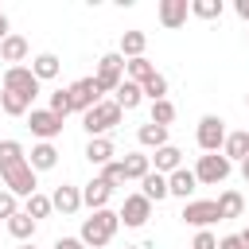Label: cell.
<instances>
[{"label":"cell","instance_id":"1","mask_svg":"<svg viewBox=\"0 0 249 249\" xmlns=\"http://www.w3.org/2000/svg\"><path fill=\"white\" fill-rule=\"evenodd\" d=\"M0 179L16 198H31L39 191V175L27 163V152L19 140H0Z\"/></svg>","mask_w":249,"mask_h":249},{"label":"cell","instance_id":"2","mask_svg":"<svg viewBox=\"0 0 249 249\" xmlns=\"http://www.w3.org/2000/svg\"><path fill=\"white\" fill-rule=\"evenodd\" d=\"M117 230H121V214L105 206V210H93L89 218H82V233H78V241L89 245V249H105V245L113 241Z\"/></svg>","mask_w":249,"mask_h":249},{"label":"cell","instance_id":"3","mask_svg":"<svg viewBox=\"0 0 249 249\" xmlns=\"http://www.w3.org/2000/svg\"><path fill=\"white\" fill-rule=\"evenodd\" d=\"M121 121H124V109H121L117 101H101V105H93L89 113H82V128H86L89 136H109Z\"/></svg>","mask_w":249,"mask_h":249},{"label":"cell","instance_id":"4","mask_svg":"<svg viewBox=\"0 0 249 249\" xmlns=\"http://www.w3.org/2000/svg\"><path fill=\"white\" fill-rule=\"evenodd\" d=\"M230 171H233V163H230L222 152H202L198 163H195V179H198L202 187H218V183H226Z\"/></svg>","mask_w":249,"mask_h":249},{"label":"cell","instance_id":"5","mask_svg":"<svg viewBox=\"0 0 249 249\" xmlns=\"http://www.w3.org/2000/svg\"><path fill=\"white\" fill-rule=\"evenodd\" d=\"M97 86H101V93H117V86L124 82V54L121 51H109V54H101L97 58Z\"/></svg>","mask_w":249,"mask_h":249},{"label":"cell","instance_id":"6","mask_svg":"<svg viewBox=\"0 0 249 249\" xmlns=\"http://www.w3.org/2000/svg\"><path fill=\"white\" fill-rule=\"evenodd\" d=\"M179 218H183L187 226H195V230H210L214 222H222L214 198H191V202H183V214H179Z\"/></svg>","mask_w":249,"mask_h":249},{"label":"cell","instance_id":"7","mask_svg":"<svg viewBox=\"0 0 249 249\" xmlns=\"http://www.w3.org/2000/svg\"><path fill=\"white\" fill-rule=\"evenodd\" d=\"M198 148L202 152H222V144H226V136H230V128H226V121L218 117V113H206L202 121H198Z\"/></svg>","mask_w":249,"mask_h":249},{"label":"cell","instance_id":"8","mask_svg":"<svg viewBox=\"0 0 249 249\" xmlns=\"http://www.w3.org/2000/svg\"><path fill=\"white\" fill-rule=\"evenodd\" d=\"M39 78L31 74V66H8L4 70V78H0V89H16V93H23V97H39Z\"/></svg>","mask_w":249,"mask_h":249},{"label":"cell","instance_id":"9","mask_svg":"<svg viewBox=\"0 0 249 249\" xmlns=\"http://www.w3.org/2000/svg\"><path fill=\"white\" fill-rule=\"evenodd\" d=\"M121 226H128V230H140V226H148V218H152V202L136 191V195H124V202H121Z\"/></svg>","mask_w":249,"mask_h":249},{"label":"cell","instance_id":"10","mask_svg":"<svg viewBox=\"0 0 249 249\" xmlns=\"http://www.w3.org/2000/svg\"><path fill=\"white\" fill-rule=\"evenodd\" d=\"M70 97H74V113H89L93 105H101V101H105V97H101L97 78H78V82L70 86Z\"/></svg>","mask_w":249,"mask_h":249},{"label":"cell","instance_id":"11","mask_svg":"<svg viewBox=\"0 0 249 249\" xmlns=\"http://www.w3.org/2000/svg\"><path fill=\"white\" fill-rule=\"evenodd\" d=\"M27 128H31V136H39V140H54L58 132H62V117H54L51 109H31L27 113Z\"/></svg>","mask_w":249,"mask_h":249},{"label":"cell","instance_id":"12","mask_svg":"<svg viewBox=\"0 0 249 249\" xmlns=\"http://www.w3.org/2000/svg\"><path fill=\"white\" fill-rule=\"evenodd\" d=\"M113 191H117L113 183H105L101 175H93V179L82 187V206H89V214H93V210H105L109 198H113Z\"/></svg>","mask_w":249,"mask_h":249},{"label":"cell","instance_id":"13","mask_svg":"<svg viewBox=\"0 0 249 249\" xmlns=\"http://www.w3.org/2000/svg\"><path fill=\"white\" fill-rule=\"evenodd\" d=\"M191 16V0H160V23L167 31H179Z\"/></svg>","mask_w":249,"mask_h":249},{"label":"cell","instance_id":"14","mask_svg":"<svg viewBox=\"0 0 249 249\" xmlns=\"http://www.w3.org/2000/svg\"><path fill=\"white\" fill-rule=\"evenodd\" d=\"M167 191H171L175 198H183V202H191V195L198 191V179H195V167H179V171H171V175H167Z\"/></svg>","mask_w":249,"mask_h":249},{"label":"cell","instance_id":"15","mask_svg":"<svg viewBox=\"0 0 249 249\" xmlns=\"http://www.w3.org/2000/svg\"><path fill=\"white\" fill-rule=\"evenodd\" d=\"M93 167H105V163H113V156H117V148H113V140L109 136H89V144H86V152H82Z\"/></svg>","mask_w":249,"mask_h":249},{"label":"cell","instance_id":"16","mask_svg":"<svg viewBox=\"0 0 249 249\" xmlns=\"http://www.w3.org/2000/svg\"><path fill=\"white\" fill-rule=\"evenodd\" d=\"M51 202H54V210H58V214H78V210H82V187H70V183L54 187Z\"/></svg>","mask_w":249,"mask_h":249},{"label":"cell","instance_id":"17","mask_svg":"<svg viewBox=\"0 0 249 249\" xmlns=\"http://www.w3.org/2000/svg\"><path fill=\"white\" fill-rule=\"evenodd\" d=\"M222 156H226L230 163H245V160H249V128L230 132V136H226V144H222Z\"/></svg>","mask_w":249,"mask_h":249},{"label":"cell","instance_id":"18","mask_svg":"<svg viewBox=\"0 0 249 249\" xmlns=\"http://www.w3.org/2000/svg\"><path fill=\"white\" fill-rule=\"evenodd\" d=\"M27 51H31V47H27V39L12 31V35H8L4 43H0V62H8V66H23Z\"/></svg>","mask_w":249,"mask_h":249},{"label":"cell","instance_id":"19","mask_svg":"<svg viewBox=\"0 0 249 249\" xmlns=\"http://www.w3.org/2000/svg\"><path fill=\"white\" fill-rule=\"evenodd\" d=\"M27 163H31V171H35V175H39V171H51V167L58 163V148H54V144H47V140H39V144L31 148Z\"/></svg>","mask_w":249,"mask_h":249},{"label":"cell","instance_id":"20","mask_svg":"<svg viewBox=\"0 0 249 249\" xmlns=\"http://www.w3.org/2000/svg\"><path fill=\"white\" fill-rule=\"evenodd\" d=\"M152 163H156L152 171H160V175H171V171H179V167H183V152H179L175 144H163V148L152 156Z\"/></svg>","mask_w":249,"mask_h":249},{"label":"cell","instance_id":"21","mask_svg":"<svg viewBox=\"0 0 249 249\" xmlns=\"http://www.w3.org/2000/svg\"><path fill=\"white\" fill-rule=\"evenodd\" d=\"M4 226H8V233H12L16 241H23V245H27V241L35 237V230H39V222H35L31 214H23V210H19V214H12Z\"/></svg>","mask_w":249,"mask_h":249},{"label":"cell","instance_id":"22","mask_svg":"<svg viewBox=\"0 0 249 249\" xmlns=\"http://www.w3.org/2000/svg\"><path fill=\"white\" fill-rule=\"evenodd\" d=\"M58 70H62V62H58V54H51V51H43V54H35V58H31V74H35L39 82L58 78Z\"/></svg>","mask_w":249,"mask_h":249},{"label":"cell","instance_id":"23","mask_svg":"<svg viewBox=\"0 0 249 249\" xmlns=\"http://www.w3.org/2000/svg\"><path fill=\"white\" fill-rule=\"evenodd\" d=\"M140 195L148 198V202H160V198H167L171 191H167V175H160V171H148L144 179H140Z\"/></svg>","mask_w":249,"mask_h":249},{"label":"cell","instance_id":"24","mask_svg":"<svg viewBox=\"0 0 249 249\" xmlns=\"http://www.w3.org/2000/svg\"><path fill=\"white\" fill-rule=\"evenodd\" d=\"M214 202H218L222 222H230V218H241V214H245V198H241V191H222Z\"/></svg>","mask_w":249,"mask_h":249},{"label":"cell","instance_id":"25","mask_svg":"<svg viewBox=\"0 0 249 249\" xmlns=\"http://www.w3.org/2000/svg\"><path fill=\"white\" fill-rule=\"evenodd\" d=\"M113 101H117V105H121L124 113H132V109H136V105L144 101V89H140L136 82H128V78H124V82L117 86V93H113Z\"/></svg>","mask_w":249,"mask_h":249},{"label":"cell","instance_id":"26","mask_svg":"<svg viewBox=\"0 0 249 249\" xmlns=\"http://www.w3.org/2000/svg\"><path fill=\"white\" fill-rule=\"evenodd\" d=\"M0 109H4L8 117H27V113H31V97H23V93H16V89H0Z\"/></svg>","mask_w":249,"mask_h":249},{"label":"cell","instance_id":"27","mask_svg":"<svg viewBox=\"0 0 249 249\" xmlns=\"http://www.w3.org/2000/svg\"><path fill=\"white\" fill-rule=\"evenodd\" d=\"M121 163H124V179H136V183L152 171V156H144V152H128Z\"/></svg>","mask_w":249,"mask_h":249},{"label":"cell","instance_id":"28","mask_svg":"<svg viewBox=\"0 0 249 249\" xmlns=\"http://www.w3.org/2000/svg\"><path fill=\"white\" fill-rule=\"evenodd\" d=\"M144 47H148V35H144V31H124V35H121V54H124V62H128V58H144Z\"/></svg>","mask_w":249,"mask_h":249},{"label":"cell","instance_id":"29","mask_svg":"<svg viewBox=\"0 0 249 249\" xmlns=\"http://www.w3.org/2000/svg\"><path fill=\"white\" fill-rule=\"evenodd\" d=\"M136 140H140L144 148H156V152H160V148L167 144V128H163V124H152V121H148V124H140V128H136Z\"/></svg>","mask_w":249,"mask_h":249},{"label":"cell","instance_id":"30","mask_svg":"<svg viewBox=\"0 0 249 249\" xmlns=\"http://www.w3.org/2000/svg\"><path fill=\"white\" fill-rule=\"evenodd\" d=\"M152 74H156V66H152L148 58H128V62H124V78L136 82V86H144Z\"/></svg>","mask_w":249,"mask_h":249},{"label":"cell","instance_id":"31","mask_svg":"<svg viewBox=\"0 0 249 249\" xmlns=\"http://www.w3.org/2000/svg\"><path fill=\"white\" fill-rule=\"evenodd\" d=\"M47 109H51L54 117H62V121H66V117L74 113V97H70V86L54 89V93H51V105H47Z\"/></svg>","mask_w":249,"mask_h":249},{"label":"cell","instance_id":"32","mask_svg":"<svg viewBox=\"0 0 249 249\" xmlns=\"http://www.w3.org/2000/svg\"><path fill=\"white\" fill-rule=\"evenodd\" d=\"M51 210H54V202H51V195H39V191H35L31 198H23V214H31L35 222H39V218H47Z\"/></svg>","mask_w":249,"mask_h":249},{"label":"cell","instance_id":"33","mask_svg":"<svg viewBox=\"0 0 249 249\" xmlns=\"http://www.w3.org/2000/svg\"><path fill=\"white\" fill-rule=\"evenodd\" d=\"M191 16H198V19H222V0H191Z\"/></svg>","mask_w":249,"mask_h":249},{"label":"cell","instance_id":"34","mask_svg":"<svg viewBox=\"0 0 249 249\" xmlns=\"http://www.w3.org/2000/svg\"><path fill=\"white\" fill-rule=\"evenodd\" d=\"M140 89H144V97H148V101H163V97H167V78L156 70V74H152V78H148Z\"/></svg>","mask_w":249,"mask_h":249},{"label":"cell","instance_id":"35","mask_svg":"<svg viewBox=\"0 0 249 249\" xmlns=\"http://www.w3.org/2000/svg\"><path fill=\"white\" fill-rule=\"evenodd\" d=\"M148 121H152V124H163V128H167V124L175 121V105H171L167 97H163V101H152V117H148Z\"/></svg>","mask_w":249,"mask_h":249},{"label":"cell","instance_id":"36","mask_svg":"<svg viewBox=\"0 0 249 249\" xmlns=\"http://www.w3.org/2000/svg\"><path fill=\"white\" fill-rule=\"evenodd\" d=\"M101 179H105V183H113V187H121V183H128V179H124V163H121V160H113V163H105V167H101Z\"/></svg>","mask_w":249,"mask_h":249},{"label":"cell","instance_id":"37","mask_svg":"<svg viewBox=\"0 0 249 249\" xmlns=\"http://www.w3.org/2000/svg\"><path fill=\"white\" fill-rule=\"evenodd\" d=\"M19 210H23V206H19V198H16L12 191H0V218L8 222V218H12V214H19Z\"/></svg>","mask_w":249,"mask_h":249},{"label":"cell","instance_id":"38","mask_svg":"<svg viewBox=\"0 0 249 249\" xmlns=\"http://www.w3.org/2000/svg\"><path fill=\"white\" fill-rule=\"evenodd\" d=\"M191 249H218V237H214L210 230H198L195 241H191Z\"/></svg>","mask_w":249,"mask_h":249},{"label":"cell","instance_id":"39","mask_svg":"<svg viewBox=\"0 0 249 249\" xmlns=\"http://www.w3.org/2000/svg\"><path fill=\"white\" fill-rule=\"evenodd\" d=\"M218 249H249V245L241 241V233H226V237H218Z\"/></svg>","mask_w":249,"mask_h":249},{"label":"cell","instance_id":"40","mask_svg":"<svg viewBox=\"0 0 249 249\" xmlns=\"http://www.w3.org/2000/svg\"><path fill=\"white\" fill-rule=\"evenodd\" d=\"M233 12H237L245 23H249V0H233Z\"/></svg>","mask_w":249,"mask_h":249},{"label":"cell","instance_id":"41","mask_svg":"<svg viewBox=\"0 0 249 249\" xmlns=\"http://www.w3.org/2000/svg\"><path fill=\"white\" fill-rule=\"evenodd\" d=\"M8 35H12V23H8V16H4V12H0V43H4V39H8Z\"/></svg>","mask_w":249,"mask_h":249},{"label":"cell","instance_id":"42","mask_svg":"<svg viewBox=\"0 0 249 249\" xmlns=\"http://www.w3.org/2000/svg\"><path fill=\"white\" fill-rule=\"evenodd\" d=\"M241 179H245V187H249V160L241 163Z\"/></svg>","mask_w":249,"mask_h":249},{"label":"cell","instance_id":"43","mask_svg":"<svg viewBox=\"0 0 249 249\" xmlns=\"http://www.w3.org/2000/svg\"><path fill=\"white\" fill-rule=\"evenodd\" d=\"M241 241H245V245H249V226H245V230H241Z\"/></svg>","mask_w":249,"mask_h":249},{"label":"cell","instance_id":"44","mask_svg":"<svg viewBox=\"0 0 249 249\" xmlns=\"http://www.w3.org/2000/svg\"><path fill=\"white\" fill-rule=\"evenodd\" d=\"M19 249H35V245H31V241H27V245H19Z\"/></svg>","mask_w":249,"mask_h":249},{"label":"cell","instance_id":"45","mask_svg":"<svg viewBox=\"0 0 249 249\" xmlns=\"http://www.w3.org/2000/svg\"><path fill=\"white\" fill-rule=\"evenodd\" d=\"M124 249H140V245H124Z\"/></svg>","mask_w":249,"mask_h":249},{"label":"cell","instance_id":"46","mask_svg":"<svg viewBox=\"0 0 249 249\" xmlns=\"http://www.w3.org/2000/svg\"><path fill=\"white\" fill-rule=\"evenodd\" d=\"M245 105H249V93H245Z\"/></svg>","mask_w":249,"mask_h":249},{"label":"cell","instance_id":"47","mask_svg":"<svg viewBox=\"0 0 249 249\" xmlns=\"http://www.w3.org/2000/svg\"><path fill=\"white\" fill-rule=\"evenodd\" d=\"M245 39H249V31H245Z\"/></svg>","mask_w":249,"mask_h":249},{"label":"cell","instance_id":"48","mask_svg":"<svg viewBox=\"0 0 249 249\" xmlns=\"http://www.w3.org/2000/svg\"><path fill=\"white\" fill-rule=\"evenodd\" d=\"M0 113H4V109H0Z\"/></svg>","mask_w":249,"mask_h":249}]
</instances>
